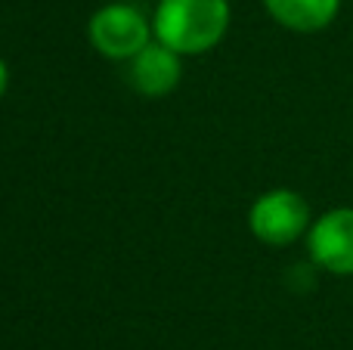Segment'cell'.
<instances>
[{"label": "cell", "mask_w": 353, "mask_h": 350, "mask_svg": "<svg viewBox=\"0 0 353 350\" xmlns=\"http://www.w3.org/2000/svg\"><path fill=\"white\" fill-rule=\"evenodd\" d=\"M128 78L134 84V90L143 93V96H168L171 90H176V84L183 78L180 53L165 47L161 41L149 43L130 59Z\"/></svg>", "instance_id": "5"}, {"label": "cell", "mask_w": 353, "mask_h": 350, "mask_svg": "<svg viewBox=\"0 0 353 350\" xmlns=\"http://www.w3.org/2000/svg\"><path fill=\"white\" fill-rule=\"evenodd\" d=\"M6 84H10V68H6V62L0 59V96L6 93Z\"/></svg>", "instance_id": "7"}, {"label": "cell", "mask_w": 353, "mask_h": 350, "mask_svg": "<svg viewBox=\"0 0 353 350\" xmlns=\"http://www.w3.org/2000/svg\"><path fill=\"white\" fill-rule=\"evenodd\" d=\"M87 34H90V43L97 47V53H103L105 59H128L130 62L143 47L152 43L155 31L137 6L105 3L90 16Z\"/></svg>", "instance_id": "3"}, {"label": "cell", "mask_w": 353, "mask_h": 350, "mask_svg": "<svg viewBox=\"0 0 353 350\" xmlns=\"http://www.w3.org/2000/svg\"><path fill=\"white\" fill-rule=\"evenodd\" d=\"M230 28L226 0H159L152 19L155 41L176 50L180 56L208 53L223 41Z\"/></svg>", "instance_id": "1"}, {"label": "cell", "mask_w": 353, "mask_h": 350, "mask_svg": "<svg viewBox=\"0 0 353 350\" xmlns=\"http://www.w3.org/2000/svg\"><path fill=\"white\" fill-rule=\"evenodd\" d=\"M248 227L263 245H292L310 229V205L294 189H270L254 198Z\"/></svg>", "instance_id": "2"}, {"label": "cell", "mask_w": 353, "mask_h": 350, "mask_svg": "<svg viewBox=\"0 0 353 350\" xmlns=\"http://www.w3.org/2000/svg\"><path fill=\"white\" fill-rule=\"evenodd\" d=\"M263 6L282 28L313 34L335 22L341 0H263Z\"/></svg>", "instance_id": "6"}, {"label": "cell", "mask_w": 353, "mask_h": 350, "mask_svg": "<svg viewBox=\"0 0 353 350\" xmlns=\"http://www.w3.org/2000/svg\"><path fill=\"white\" fill-rule=\"evenodd\" d=\"M313 264L335 276H353V208H335L307 229Z\"/></svg>", "instance_id": "4"}]
</instances>
